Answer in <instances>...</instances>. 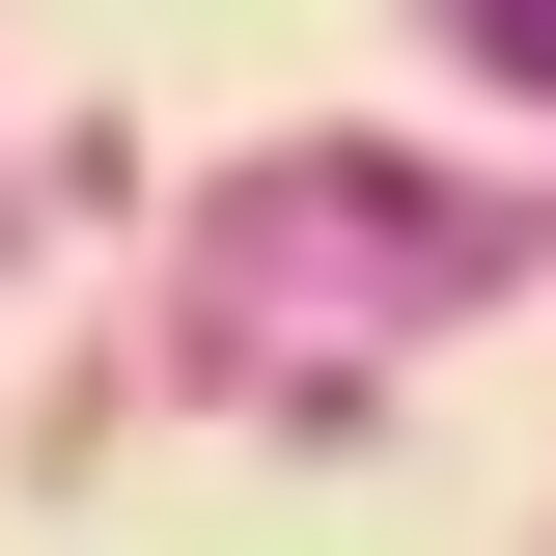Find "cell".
I'll use <instances>...</instances> for the list:
<instances>
[{
	"mask_svg": "<svg viewBox=\"0 0 556 556\" xmlns=\"http://www.w3.org/2000/svg\"><path fill=\"white\" fill-rule=\"evenodd\" d=\"M445 28H473V56H529V84H556V0H445Z\"/></svg>",
	"mask_w": 556,
	"mask_h": 556,
	"instance_id": "6da1fadb",
	"label": "cell"
}]
</instances>
